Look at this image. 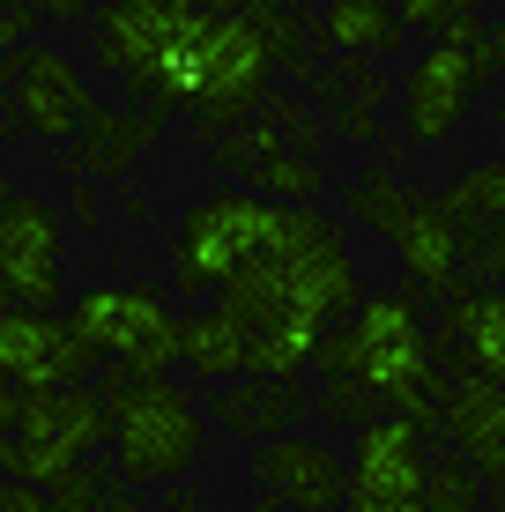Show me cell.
I'll list each match as a JSON object with an SVG mask.
<instances>
[{
	"label": "cell",
	"instance_id": "27",
	"mask_svg": "<svg viewBox=\"0 0 505 512\" xmlns=\"http://www.w3.org/2000/svg\"><path fill=\"white\" fill-rule=\"evenodd\" d=\"M394 8H402V23H409V30H446L454 15L476 8V0H394Z\"/></svg>",
	"mask_w": 505,
	"mask_h": 512
},
{
	"label": "cell",
	"instance_id": "28",
	"mask_svg": "<svg viewBox=\"0 0 505 512\" xmlns=\"http://www.w3.org/2000/svg\"><path fill=\"white\" fill-rule=\"evenodd\" d=\"M30 30H38V8H30V0H0V52L15 38H30Z\"/></svg>",
	"mask_w": 505,
	"mask_h": 512
},
{
	"label": "cell",
	"instance_id": "17",
	"mask_svg": "<svg viewBox=\"0 0 505 512\" xmlns=\"http://www.w3.org/2000/svg\"><path fill=\"white\" fill-rule=\"evenodd\" d=\"M431 357H454L461 372L505 379V282H461L439 334H431Z\"/></svg>",
	"mask_w": 505,
	"mask_h": 512
},
{
	"label": "cell",
	"instance_id": "26",
	"mask_svg": "<svg viewBox=\"0 0 505 512\" xmlns=\"http://www.w3.org/2000/svg\"><path fill=\"white\" fill-rule=\"evenodd\" d=\"M320 409H335V416H350V423H364V416H379V394L364 379H350V372H335L327 379V394H320Z\"/></svg>",
	"mask_w": 505,
	"mask_h": 512
},
{
	"label": "cell",
	"instance_id": "11",
	"mask_svg": "<svg viewBox=\"0 0 505 512\" xmlns=\"http://www.w3.org/2000/svg\"><path fill=\"white\" fill-rule=\"evenodd\" d=\"M0 90H8L15 119H23L30 134H52V141L82 134L90 112H97L90 82H82L75 60L52 52V45H8V52H0Z\"/></svg>",
	"mask_w": 505,
	"mask_h": 512
},
{
	"label": "cell",
	"instance_id": "22",
	"mask_svg": "<svg viewBox=\"0 0 505 512\" xmlns=\"http://www.w3.org/2000/svg\"><path fill=\"white\" fill-rule=\"evenodd\" d=\"M238 186H253V193H275V201H320L327 171H320V156H305V149H283V156H268V164H260L253 179H238Z\"/></svg>",
	"mask_w": 505,
	"mask_h": 512
},
{
	"label": "cell",
	"instance_id": "32",
	"mask_svg": "<svg viewBox=\"0 0 505 512\" xmlns=\"http://www.w3.org/2000/svg\"><path fill=\"white\" fill-rule=\"evenodd\" d=\"M268 8H298V0H268Z\"/></svg>",
	"mask_w": 505,
	"mask_h": 512
},
{
	"label": "cell",
	"instance_id": "15",
	"mask_svg": "<svg viewBox=\"0 0 505 512\" xmlns=\"http://www.w3.org/2000/svg\"><path fill=\"white\" fill-rule=\"evenodd\" d=\"M439 423L446 438L483 468V483L505 498V379L491 372H461V386L439 394Z\"/></svg>",
	"mask_w": 505,
	"mask_h": 512
},
{
	"label": "cell",
	"instance_id": "24",
	"mask_svg": "<svg viewBox=\"0 0 505 512\" xmlns=\"http://www.w3.org/2000/svg\"><path fill=\"white\" fill-rule=\"evenodd\" d=\"M446 38H461V45H468V60H476V75H483V82H491L498 67H505V23H476V8L454 15V23H446Z\"/></svg>",
	"mask_w": 505,
	"mask_h": 512
},
{
	"label": "cell",
	"instance_id": "31",
	"mask_svg": "<svg viewBox=\"0 0 505 512\" xmlns=\"http://www.w3.org/2000/svg\"><path fill=\"white\" fill-rule=\"evenodd\" d=\"M186 8H253V15H268V0H186Z\"/></svg>",
	"mask_w": 505,
	"mask_h": 512
},
{
	"label": "cell",
	"instance_id": "20",
	"mask_svg": "<svg viewBox=\"0 0 505 512\" xmlns=\"http://www.w3.org/2000/svg\"><path fill=\"white\" fill-rule=\"evenodd\" d=\"M164 112L171 104H156L149 97V112H90V171H119V164H134V156L156 141V127H164Z\"/></svg>",
	"mask_w": 505,
	"mask_h": 512
},
{
	"label": "cell",
	"instance_id": "30",
	"mask_svg": "<svg viewBox=\"0 0 505 512\" xmlns=\"http://www.w3.org/2000/svg\"><path fill=\"white\" fill-rule=\"evenodd\" d=\"M38 8V23H75V15H90V0H30Z\"/></svg>",
	"mask_w": 505,
	"mask_h": 512
},
{
	"label": "cell",
	"instance_id": "9",
	"mask_svg": "<svg viewBox=\"0 0 505 512\" xmlns=\"http://www.w3.org/2000/svg\"><path fill=\"white\" fill-rule=\"evenodd\" d=\"M424 423L409 416H364L350 431V453H342V505L350 512H424Z\"/></svg>",
	"mask_w": 505,
	"mask_h": 512
},
{
	"label": "cell",
	"instance_id": "18",
	"mask_svg": "<svg viewBox=\"0 0 505 512\" xmlns=\"http://www.w3.org/2000/svg\"><path fill=\"white\" fill-rule=\"evenodd\" d=\"M179 364L194 379H238L246 372V320L231 305H208V312H186L179 320Z\"/></svg>",
	"mask_w": 505,
	"mask_h": 512
},
{
	"label": "cell",
	"instance_id": "33",
	"mask_svg": "<svg viewBox=\"0 0 505 512\" xmlns=\"http://www.w3.org/2000/svg\"><path fill=\"white\" fill-rule=\"evenodd\" d=\"M498 119H505V97H498Z\"/></svg>",
	"mask_w": 505,
	"mask_h": 512
},
{
	"label": "cell",
	"instance_id": "5",
	"mask_svg": "<svg viewBox=\"0 0 505 512\" xmlns=\"http://www.w3.org/2000/svg\"><path fill=\"white\" fill-rule=\"evenodd\" d=\"M350 216L372 223V231L402 253L416 297H454L461 290V231H454V216L439 208V193H416V186L394 179L387 164H372L350 186Z\"/></svg>",
	"mask_w": 505,
	"mask_h": 512
},
{
	"label": "cell",
	"instance_id": "19",
	"mask_svg": "<svg viewBox=\"0 0 505 512\" xmlns=\"http://www.w3.org/2000/svg\"><path fill=\"white\" fill-rule=\"evenodd\" d=\"M409 23L394 0H327L320 8V45L335 52H364V60H387V52H402Z\"/></svg>",
	"mask_w": 505,
	"mask_h": 512
},
{
	"label": "cell",
	"instance_id": "4",
	"mask_svg": "<svg viewBox=\"0 0 505 512\" xmlns=\"http://www.w3.org/2000/svg\"><path fill=\"white\" fill-rule=\"evenodd\" d=\"M104 409H112V461L127 483H171L201 461V409L164 372L119 364L104 379Z\"/></svg>",
	"mask_w": 505,
	"mask_h": 512
},
{
	"label": "cell",
	"instance_id": "2",
	"mask_svg": "<svg viewBox=\"0 0 505 512\" xmlns=\"http://www.w3.org/2000/svg\"><path fill=\"white\" fill-rule=\"evenodd\" d=\"M216 297L246 320V372L298 379L312 364V349H320V334L335 320H350V305L364 297V275H357L342 223L312 216V201H283L275 238L238 260L216 282Z\"/></svg>",
	"mask_w": 505,
	"mask_h": 512
},
{
	"label": "cell",
	"instance_id": "6",
	"mask_svg": "<svg viewBox=\"0 0 505 512\" xmlns=\"http://www.w3.org/2000/svg\"><path fill=\"white\" fill-rule=\"evenodd\" d=\"M104 446H112V409H104V386L60 379V386H38V394L23 401V423H15V438L0 446V475L52 490L75 461H90V453H104Z\"/></svg>",
	"mask_w": 505,
	"mask_h": 512
},
{
	"label": "cell",
	"instance_id": "7",
	"mask_svg": "<svg viewBox=\"0 0 505 512\" xmlns=\"http://www.w3.org/2000/svg\"><path fill=\"white\" fill-rule=\"evenodd\" d=\"M275 223H283V201H275V193H253V186H231V193L194 201L186 223H179V245H171L179 290H216L238 260L275 238Z\"/></svg>",
	"mask_w": 505,
	"mask_h": 512
},
{
	"label": "cell",
	"instance_id": "8",
	"mask_svg": "<svg viewBox=\"0 0 505 512\" xmlns=\"http://www.w3.org/2000/svg\"><path fill=\"white\" fill-rule=\"evenodd\" d=\"M75 327L112 364H134V372H171L179 364V312L156 282H90V290H75Z\"/></svg>",
	"mask_w": 505,
	"mask_h": 512
},
{
	"label": "cell",
	"instance_id": "21",
	"mask_svg": "<svg viewBox=\"0 0 505 512\" xmlns=\"http://www.w3.org/2000/svg\"><path fill=\"white\" fill-rule=\"evenodd\" d=\"M439 208L454 216V231H491V223H505V164H468L461 179L439 193Z\"/></svg>",
	"mask_w": 505,
	"mask_h": 512
},
{
	"label": "cell",
	"instance_id": "25",
	"mask_svg": "<svg viewBox=\"0 0 505 512\" xmlns=\"http://www.w3.org/2000/svg\"><path fill=\"white\" fill-rule=\"evenodd\" d=\"M461 282H505V223L461 231Z\"/></svg>",
	"mask_w": 505,
	"mask_h": 512
},
{
	"label": "cell",
	"instance_id": "29",
	"mask_svg": "<svg viewBox=\"0 0 505 512\" xmlns=\"http://www.w3.org/2000/svg\"><path fill=\"white\" fill-rule=\"evenodd\" d=\"M23 401H30V386L15 379V372H0V431H15V423H23Z\"/></svg>",
	"mask_w": 505,
	"mask_h": 512
},
{
	"label": "cell",
	"instance_id": "10",
	"mask_svg": "<svg viewBox=\"0 0 505 512\" xmlns=\"http://www.w3.org/2000/svg\"><path fill=\"white\" fill-rule=\"evenodd\" d=\"M60 208L38 201V193H15L0 179V297L8 305H60L67 297V275H60Z\"/></svg>",
	"mask_w": 505,
	"mask_h": 512
},
{
	"label": "cell",
	"instance_id": "3",
	"mask_svg": "<svg viewBox=\"0 0 505 512\" xmlns=\"http://www.w3.org/2000/svg\"><path fill=\"white\" fill-rule=\"evenodd\" d=\"M327 379L350 372L364 379L379 401L409 409L424 394H446L439 386V357H431V334H424V312H416V290H372L350 305V320H335L312 349Z\"/></svg>",
	"mask_w": 505,
	"mask_h": 512
},
{
	"label": "cell",
	"instance_id": "14",
	"mask_svg": "<svg viewBox=\"0 0 505 512\" xmlns=\"http://www.w3.org/2000/svg\"><path fill=\"white\" fill-rule=\"evenodd\" d=\"M253 490L275 505H298V512H335L342 505V453L305 438V423L275 431L253 446Z\"/></svg>",
	"mask_w": 505,
	"mask_h": 512
},
{
	"label": "cell",
	"instance_id": "12",
	"mask_svg": "<svg viewBox=\"0 0 505 512\" xmlns=\"http://www.w3.org/2000/svg\"><path fill=\"white\" fill-rule=\"evenodd\" d=\"M476 97H483V75H476V60H468V45L439 30L431 52H416L409 75H402V134L416 149H439V141L476 112Z\"/></svg>",
	"mask_w": 505,
	"mask_h": 512
},
{
	"label": "cell",
	"instance_id": "16",
	"mask_svg": "<svg viewBox=\"0 0 505 512\" xmlns=\"http://www.w3.org/2000/svg\"><path fill=\"white\" fill-rule=\"evenodd\" d=\"M208 416L223 423L231 438H275V431H298L312 416V394L290 372H238V379H216V394H208Z\"/></svg>",
	"mask_w": 505,
	"mask_h": 512
},
{
	"label": "cell",
	"instance_id": "1",
	"mask_svg": "<svg viewBox=\"0 0 505 512\" xmlns=\"http://www.w3.org/2000/svg\"><path fill=\"white\" fill-rule=\"evenodd\" d=\"M97 67L142 82L156 104L194 112V104H231L253 112L268 75L283 60L305 67L298 23L283 8H186V0H104L90 23Z\"/></svg>",
	"mask_w": 505,
	"mask_h": 512
},
{
	"label": "cell",
	"instance_id": "23",
	"mask_svg": "<svg viewBox=\"0 0 505 512\" xmlns=\"http://www.w3.org/2000/svg\"><path fill=\"white\" fill-rule=\"evenodd\" d=\"M483 468L468 461V453H454V461H431V475H424V505L431 512H468V505H483Z\"/></svg>",
	"mask_w": 505,
	"mask_h": 512
},
{
	"label": "cell",
	"instance_id": "13",
	"mask_svg": "<svg viewBox=\"0 0 505 512\" xmlns=\"http://www.w3.org/2000/svg\"><path fill=\"white\" fill-rule=\"evenodd\" d=\"M97 357L104 349L75 327V312L52 320L45 305H8V297H0V372H15L30 394H38V386H60V379H90Z\"/></svg>",
	"mask_w": 505,
	"mask_h": 512
}]
</instances>
